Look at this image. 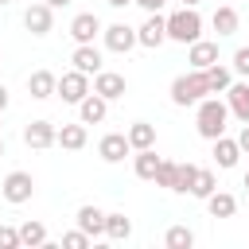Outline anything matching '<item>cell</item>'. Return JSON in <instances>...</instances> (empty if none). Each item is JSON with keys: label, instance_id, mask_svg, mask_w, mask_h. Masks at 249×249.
I'll return each mask as SVG.
<instances>
[{"label": "cell", "instance_id": "obj_1", "mask_svg": "<svg viewBox=\"0 0 249 249\" xmlns=\"http://www.w3.org/2000/svg\"><path fill=\"white\" fill-rule=\"evenodd\" d=\"M226 117H230V105H226V101H218V97H202V101H198V113H195V128H198V136L218 140V136L226 132Z\"/></svg>", "mask_w": 249, "mask_h": 249}, {"label": "cell", "instance_id": "obj_2", "mask_svg": "<svg viewBox=\"0 0 249 249\" xmlns=\"http://www.w3.org/2000/svg\"><path fill=\"white\" fill-rule=\"evenodd\" d=\"M206 93H210V86H206V74L202 70H187V74H179L171 82V101L175 105H198Z\"/></svg>", "mask_w": 249, "mask_h": 249}, {"label": "cell", "instance_id": "obj_3", "mask_svg": "<svg viewBox=\"0 0 249 249\" xmlns=\"http://www.w3.org/2000/svg\"><path fill=\"white\" fill-rule=\"evenodd\" d=\"M198 35H202V16H198L195 8H179V12L167 16V39H175V43H195Z\"/></svg>", "mask_w": 249, "mask_h": 249}, {"label": "cell", "instance_id": "obj_4", "mask_svg": "<svg viewBox=\"0 0 249 249\" xmlns=\"http://www.w3.org/2000/svg\"><path fill=\"white\" fill-rule=\"evenodd\" d=\"M54 93L62 97V101H70V105H78L86 93H89V74H82V70H66L62 78H58V86H54Z\"/></svg>", "mask_w": 249, "mask_h": 249}, {"label": "cell", "instance_id": "obj_5", "mask_svg": "<svg viewBox=\"0 0 249 249\" xmlns=\"http://www.w3.org/2000/svg\"><path fill=\"white\" fill-rule=\"evenodd\" d=\"M0 191H4V198L8 202H27L31 195H35V179H31V171H12L4 183H0Z\"/></svg>", "mask_w": 249, "mask_h": 249}, {"label": "cell", "instance_id": "obj_6", "mask_svg": "<svg viewBox=\"0 0 249 249\" xmlns=\"http://www.w3.org/2000/svg\"><path fill=\"white\" fill-rule=\"evenodd\" d=\"M163 39H167V19L160 12H148V19L136 27V43L140 47H160Z\"/></svg>", "mask_w": 249, "mask_h": 249}, {"label": "cell", "instance_id": "obj_7", "mask_svg": "<svg viewBox=\"0 0 249 249\" xmlns=\"http://www.w3.org/2000/svg\"><path fill=\"white\" fill-rule=\"evenodd\" d=\"M23 27H27L31 35H51V27H54V8H51V4H31V8L23 12Z\"/></svg>", "mask_w": 249, "mask_h": 249}, {"label": "cell", "instance_id": "obj_8", "mask_svg": "<svg viewBox=\"0 0 249 249\" xmlns=\"http://www.w3.org/2000/svg\"><path fill=\"white\" fill-rule=\"evenodd\" d=\"M101 31H105V47L117 51V54H128L136 47V27H128V23H109Z\"/></svg>", "mask_w": 249, "mask_h": 249}, {"label": "cell", "instance_id": "obj_9", "mask_svg": "<svg viewBox=\"0 0 249 249\" xmlns=\"http://www.w3.org/2000/svg\"><path fill=\"white\" fill-rule=\"evenodd\" d=\"M124 89H128L124 74H113V70H97V74H93V93H101L105 101H117V97H124Z\"/></svg>", "mask_w": 249, "mask_h": 249}, {"label": "cell", "instance_id": "obj_10", "mask_svg": "<svg viewBox=\"0 0 249 249\" xmlns=\"http://www.w3.org/2000/svg\"><path fill=\"white\" fill-rule=\"evenodd\" d=\"M128 152H132V144H128L124 132H109V136H101V144H97V156H101L105 163H121Z\"/></svg>", "mask_w": 249, "mask_h": 249}, {"label": "cell", "instance_id": "obj_11", "mask_svg": "<svg viewBox=\"0 0 249 249\" xmlns=\"http://www.w3.org/2000/svg\"><path fill=\"white\" fill-rule=\"evenodd\" d=\"M226 105L241 124H249V82H237V86L230 82L226 86Z\"/></svg>", "mask_w": 249, "mask_h": 249}, {"label": "cell", "instance_id": "obj_12", "mask_svg": "<svg viewBox=\"0 0 249 249\" xmlns=\"http://www.w3.org/2000/svg\"><path fill=\"white\" fill-rule=\"evenodd\" d=\"M191 51H187V62H191V70H206V66H214L218 62V43H206V39H195V43H187Z\"/></svg>", "mask_w": 249, "mask_h": 249}, {"label": "cell", "instance_id": "obj_13", "mask_svg": "<svg viewBox=\"0 0 249 249\" xmlns=\"http://www.w3.org/2000/svg\"><path fill=\"white\" fill-rule=\"evenodd\" d=\"M105 113H109V101H105L101 93H86V97L78 101V117H82V124H101Z\"/></svg>", "mask_w": 249, "mask_h": 249}, {"label": "cell", "instance_id": "obj_14", "mask_svg": "<svg viewBox=\"0 0 249 249\" xmlns=\"http://www.w3.org/2000/svg\"><path fill=\"white\" fill-rule=\"evenodd\" d=\"M70 62H74V70H82V74H97V70H101V51H97L93 43H78L74 54H70Z\"/></svg>", "mask_w": 249, "mask_h": 249}, {"label": "cell", "instance_id": "obj_15", "mask_svg": "<svg viewBox=\"0 0 249 249\" xmlns=\"http://www.w3.org/2000/svg\"><path fill=\"white\" fill-rule=\"evenodd\" d=\"M54 132H58V128H54L51 121H31V124L23 128V144H27V148H51V144H54Z\"/></svg>", "mask_w": 249, "mask_h": 249}, {"label": "cell", "instance_id": "obj_16", "mask_svg": "<svg viewBox=\"0 0 249 249\" xmlns=\"http://www.w3.org/2000/svg\"><path fill=\"white\" fill-rule=\"evenodd\" d=\"M97 31H101V19H97L93 12H82V16L70 19V35H74V43H93Z\"/></svg>", "mask_w": 249, "mask_h": 249}, {"label": "cell", "instance_id": "obj_17", "mask_svg": "<svg viewBox=\"0 0 249 249\" xmlns=\"http://www.w3.org/2000/svg\"><path fill=\"white\" fill-rule=\"evenodd\" d=\"M210 144H214V163H218V167H237V156H241L237 140H230V136L222 132V136L210 140Z\"/></svg>", "mask_w": 249, "mask_h": 249}, {"label": "cell", "instance_id": "obj_18", "mask_svg": "<svg viewBox=\"0 0 249 249\" xmlns=\"http://www.w3.org/2000/svg\"><path fill=\"white\" fill-rule=\"evenodd\" d=\"M78 230L82 233H89V237H97V233H105V214L97 210V206H78Z\"/></svg>", "mask_w": 249, "mask_h": 249}, {"label": "cell", "instance_id": "obj_19", "mask_svg": "<svg viewBox=\"0 0 249 249\" xmlns=\"http://www.w3.org/2000/svg\"><path fill=\"white\" fill-rule=\"evenodd\" d=\"M54 86H58V78H54L51 70H35V74L27 78V93H31L35 101H43V97H51V93H54Z\"/></svg>", "mask_w": 249, "mask_h": 249}, {"label": "cell", "instance_id": "obj_20", "mask_svg": "<svg viewBox=\"0 0 249 249\" xmlns=\"http://www.w3.org/2000/svg\"><path fill=\"white\" fill-rule=\"evenodd\" d=\"M156 167H160L156 148H136V156H132V171H136V179H156Z\"/></svg>", "mask_w": 249, "mask_h": 249}, {"label": "cell", "instance_id": "obj_21", "mask_svg": "<svg viewBox=\"0 0 249 249\" xmlns=\"http://www.w3.org/2000/svg\"><path fill=\"white\" fill-rule=\"evenodd\" d=\"M128 144H132V152L136 148H156V124H148V121H136V124H128Z\"/></svg>", "mask_w": 249, "mask_h": 249}, {"label": "cell", "instance_id": "obj_22", "mask_svg": "<svg viewBox=\"0 0 249 249\" xmlns=\"http://www.w3.org/2000/svg\"><path fill=\"white\" fill-rule=\"evenodd\" d=\"M206 210H210V218H233L237 198L226 195V191H214V195H206Z\"/></svg>", "mask_w": 249, "mask_h": 249}, {"label": "cell", "instance_id": "obj_23", "mask_svg": "<svg viewBox=\"0 0 249 249\" xmlns=\"http://www.w3.org/2000/svg\"><path fill=\"white\" fill-rule=\"evenodd\" d=\"M210 23H214V31H218V35H233V31H237V23H241V16H237V8L222 4V8L210 16Z\"/></svg>", "mask_w": 249, "mask_h": 249}, {"label": "cell", "instance_id": "obj_24", "mask_svg": "<svg viewBox=\"0 0 249 249\" xmlns=\"http://www.w3.org/2000/svg\"><path fill=\"white\" fill-rule=\"evenodd\" d=\"M54 144H62V148H70V152L86 148V124H62V128L54 132Z\"/></svg>", "mask_w": 249, "mask_h": 249}, {"label": "cell", "instance_id": "obj_25", "mask_svg": "<svg viewBox=\"0 0 249 249\" xmlns=\"http://www.w3.org/2000/svg\"><path fill=\"white\" fill-rule=\"evenodd\" d=\"M195 198H206V195H214L218 191V179H214V171L210 167H195V179H191V187H187Z\"/></svg>", "mask_w": 249, "mask_h": 249}, {"label": "cell", "instance_id": "obj_26", "mask_svg": "<svg viewBox=\"0 0 249 249\" xmlns=\"http://www.w3.org/2000/svg\"><path fill=\"white\" fill-rule=\"evenodd\" d=\"M132 233V222L124 218V214H105V237H113V241H124Z\"/></svg>", "mask_w": 249, "mask_h": 249}, {"label": "cell", "instance_id": "obj_27", "mask_svg": "<svg viewBox=\"0 0 249 249\" xmlns=\"http://www.w3.org/2000/svg\"><path fill=\"white\" fill-rule=\"evenodd\" d=\"M19 245H47V226L43 222H23L19 226Z\"/></svg>", "mask_w": 249, "mask_h": 249}, {"label": "cell", "instance_id": "obj_28", "mask_svg": "<svg viewBox=\"0 0 249 249\" xmlns=\"http://www.w3.org/2000/svg\"><path fill=\"white\" fill-rule=\"evenodd\" d=\"M202 74H206V86H210V93H222V89L233 82V78H230V70H226V66H218V62H214V66H206Z\"/></svg>", "mask_w": 249, "mask_h": 249}, {"label": "cell", "instance_id": "obj_29", "mask_svg": "<svg viewBox=\"0 0 249 249\" xmlns=\"http://www.w3.org/2000/svg\"><path fill=\"white\" fill-rule=\"evenodd\" d=\"M175 175H179V163L175 160H160V167H156V187H167V191H175Z\"/></svg>", "mask_w": 249, "mask_h": 249}, {"label": "cell", "instance_id": "obj_30", "mask_svg": "<svg viewBox=\"0 0 249 249\" xmlns=\"http://www.w3.org/2000/svg\"><path fill=\"white\" fill-rule=\"evenodd\" d=\"M163 241H167V249H191V245H195V233H191L187 226H171Z\"/></svg>", "mask_w": 249, "mask_h": 249}, {"label": "cell", "instance_id": "obj_31", "mask_svg": "<svg viewBox=\"0 0 249 249\" xmlns=\"http://www.w3.org/2000/svg\"><path fill=\"white\" fill-rule=\"evenodd\" d=\"M62 245H66V249H86V245H89V233L70 230V233H62Z\"/></svg>", "mask_w": 249, "mask_h": 249}, {"label": "cell", "instance_id": "obj_32", "mask_svg": "<svg viewBox=\"0 0 249 249\" xmlns=\"http://www.w3.org/2000/svg\"><path fill=\"white\" fill-rule=\"evenodd\" d=\"M195 179V163H179V175H175V191H187Z\"/></svg>", "mask_w": 249, "mask_h": 249}, {"label": "cell", "instance_id": "obj_33", "mask_svg": "<svg viewBox=\"0 0 249 249\" xmlns=\"http://www.w3.org/2000/svg\"><path fill=\"white\" fill-rule=\"evenodd\" d=\"M16 245H19V230L0 226V249H16Z\"/></svg>", "mask_w": 249, "mask_h": 249}, {"label": "cell", "instance_id": "obj_34", "mask_svg": "<svg viewBox=\"0 0 249 249\" xmlns=\"http://www.w3.org/2000/svg\"><path fill=\"white\" fill-rule=\"evenodd\" d=\"M233 70L249 78V47H237V51H233Z\"/></svg>", "mask_w": 249, "mask_h": 249}, {"label": "cell", "instance_id": "obj_35", "mask_svg": "<svg viewBox=\"0 0 249 249\" xmlns=\"http://www.w3.org/2000/svg\"><path fill=\"white\" fill-rule=\"evenodd\" d=\"M132 4H140L144 12H160V8H163V0H132Z\"/></svg>", "mask_w": 249, "mask_h": 249}, {"label": "cell", "instance_id": "obj_36", "mask_svg": "<svg viewBox=\"0 0 249 249\" xmlns=\"http://www.w3.org/2000/svg\"><path fill=\"white\" fill-rule=\"evenodd\" d=\"M237 148L249 152V124H241V132H237Z\"/></svg>", "mask_w": 249, "mask_h": 249}, {"label": "cell", "instance_id": "obj_37", "mask_svg": "<svg viewBox=\"0 0 249 249\" xmlns=\"http://www.w3.org/2000/svg\"><path fill=\"white\" fill-rule=\"evenodd\" d=\"M4 109H8V89L0 86V113H4Z\"/></svg>", "mask_w": 249, "mask_h": 249}, {"label": "cell", "instance_id": "obj_38", "mask_svg": "<svg viewBox=\"0 0 249 249\" xmlns=\"http://www.w3.org/2000/svg\"><path fill=\"white\" fill-rule=\"evenodd\" d=\"M43 4H51V8H66L70 0H43Z\"/></svg>", "mask_w": 249, "mask_h": 249}, {"label": "cell", "instance_id": "obj_39", "mask_svg": "<svg viewBox=\"0 0 249 249\" xmlns=\"http://www.w3.org/2000/svg\"><path fill=\"white\" fill-rule=\"evenodd\" d=\"M109 4H113V8H128L132 0H109Z\"/></svg>", "mask_w": 249, "mask_h": 249}, {"label": "cell", "instance_id": "obj_40", "mask_svg": "<svg viewBox=\"0 0 249 249\" xmlns=\"http://www.w3.org/2000/svg\"><path fill=\"white\" fill-rule=\"evenodd\" d=\"M195 4H198V0H183V8H195Z\"/></svg>", "mask_w": 249, "mask_h": 249}, {"label": "cell", "instance_id": "obj_41", "mask_svg": "<svg viewBox=\"0 0 249 249\" xmlns=\"http://www.w3.org/2000/svg\"><path fill=\"white\" fill-rule=\"evenodd\" d=\"M245 187H249V171H245Z\"/></svg>", "mask_w": 249, "mask_h": 249}, {"label": "cell", "instance_id": "obj_42", "mask_svg": "<svg viewBox=\"0 0 249 249\" xmlns=\"http://www.w3.org/2000/svg\"><path fill=\"white\" fill-rule=\"evenodd\" d=\"M0 156H4V140H0Z\"/></svg>", "mask_w": 249, "mask_h": 249}, {"label": "cell", "instance_id": "obj_43", "mask_svg": "<svg viewBox=\"0 0 249 249\" xmlns=\"http://www.w3.org/2000/svg\"><path fill=\"white\" fill-rule=\"evenodd\" d=\"M0 4H12V0H0Z\"/></svg>", "mask_w": 249, "mask_h": 249}]
</instances>
